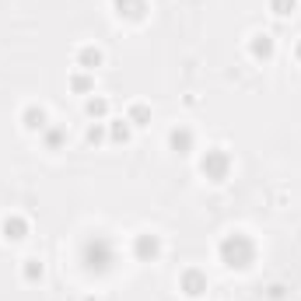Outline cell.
Instances as JSON below:
<instances>
[{"label":"cell","mask_w":301,"mask_h":301,"mask_svg":"<svg viewBox=\"0 0 301 301\" xmlns=\"http://www.w3.org/2000/svg\"><path fill=\"white\" fill-rule=\"evenodd\" d=\"M224 259H228L231 266H245V259H249V242H245L242 235L228 238V242H224Z\"/></svg>","instance_id":"cell-1"}]
</instances>
